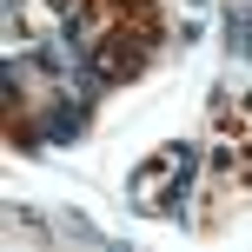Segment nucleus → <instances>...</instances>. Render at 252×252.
Returning a JSON list of instances; mask_svg holds the SVG:
<instances>
[{"instance_id":"obj_1","label":"nucleus","mask_w":252,"mask_h":252,"mask_svg":"<svg viewBox=\"0 0 252 252\" xmlns=\"http://www.w3.org/2000/svg\"><path fill=\"white\" fill-rule=\"evenodd\" d=\"M66 27H73V53L100 80H133L159 47V7L153 0H73Z\"/></svg>"},{"instance_id":"obj_2","label":"nucleus","mask_w":252,"mask_h":252,"mask_svg":"<svg viewBox=\"0 0 252 252\" xmlns=\"http://www.w3.org/2000/svg\"><path fill=\"white\" fill-rule=\"evenodd\" d=\"M206 199H213V213H206V226H213L219 213H239L252 199V93L226 87L213 106V133H206Z\"/></svg>"}]
</instances>
